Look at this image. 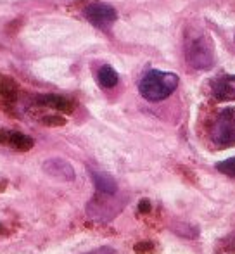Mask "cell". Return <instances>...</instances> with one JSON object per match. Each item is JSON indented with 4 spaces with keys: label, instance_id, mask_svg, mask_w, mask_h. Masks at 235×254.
Returning <instances> with one entry per match:
<instances>
[{
    "label": "cell",
    "instance_id": "cell-1",
    "mask_svg": "<svg viewBox=\"0 0 235 254\" xmlns=\"http://www.w3.org/2000/svg\"><path fill=\"white\" fill-rule=\"evenodd\" d=\"M185 59L195 71H208L215 64V47L208 35L197 28H190L185 35Z\"/></svg>",
    "mask_w": 235,
    "mask_h": 254
},
{
    "label": "cell",
    "instance_id": "cell-2",
    "mask_svg": "<svg viewBox=\"0 0 235 254\" xmlns=\"http://www.w3.org/2000/svg\"><path fill=\"white\" fill-rule=\"evenodd\" d=\"M178 87V76L166 71L151 69L142 76L138 92L149 102H159L168 99Z\"/></svg>",
    "mask_w": 235,
    "mask_h": 254
},
{
    "label": "cell",
    "instance_id": "cell-3",
    "mask_svg": "<svg viewBox=\"0 0 235 254\" xmlns=\"http://www.w3.org/2000/svg\"><path fill=\"white\" fill-rule=\"evenodd\" d=\"M211 138L218 147L235 145V109H223L211 130Z\"/></svg>",
    "mask_w": 235,
    "mask_h": 254
},
{
    "label": "cell",
    "instance_id": "cell-4",
    "mask_svg": "<svg viewBox=\"0 0 235 254\" xmlns=\"http://www.w3.org/2000/svg\"><path fill=\"white\" fill-rule=\"evenodd\" d=\"M87 21H90L95 28H101V30L108 31L118 19V12L113 5L104 2H94L90 5L85 7L83 10Z\"/></svg>",
    "mask_w": 235,
    "mask_h": 254
},
{
    "label": "cell",
    "instance_id": "cell-5",
    "mask_svg": "<svg viewBox=\"0 0 235 254\" xmlns=\"http://www.w3.org/2000/svg\"><path fill=\"white\" fill-rule=\"evenodd\" d=\"M0 144L9 145V147L16 149V151H30L35 142H33V138L21 133V131L0 128Z\"/></svg>",
    "mask_w": 235,
    "mask_h": 254
},
{
    "label": "cell",
    "instance_id": "cell-6",
    "mask_svg": "<svg viewBox=\"0 0 235 254\" xmlns=\"http://www.w3.org/2000/svg\"><path fill=\"white\" fill-rule=\"evenodd\" d=\"M44 171L47 175L54 178H59V180H73L74 178V171L73 166H71L67 161L59 159V157H54V159H49L44 163Z\"/></svg>",
    "mask_w": 235,
    "mask_h": 254
},
{
    "label": "cell",
    "instance_id": "cell-7",
    "mask_svg": "<svg viewBox=\"0 0 235 254\" xmlns=\"http://www.w3.org/2000/svg\"><path fill=\"white\" fill-rule=\"evenodd\" d=\"M35 104L44 109H52V111H59V113H71L73 111V102L66 97H60V95L56 94H44L38 95L35 99Z\"/></svg>",
    "mask_w": 235,
    "mask_h": 254
},
{
    "label": "cell",
    "instance_id": "cell-8",
    "mask_svg": "<svg viewBox=\"0 0 235 254\" xmlns=\"http://www.w3.org/2000/svg\"><path fill=\"white\" fill-rule=\"evenodd\" d=\"M213 95L218 101H235V76H220L213 81Z\"/></svg>",
    "mask_w": 235,
    "mask_h": 254
},
{
    "label": "cell",
    "instance_id": "cell-9",
    "mask_svg": "<svg viewBox=\"0 0 235 254\" xmlns=\"http://www.w3.org/2000/svg\"><path fill=\"white\" fill-rule=\"evenodd\" d=\"M92 180L95 184V189H97L99 194L102 195H115L118 192V184L116 180L106 171H99V170H90Z\"/></svg>",
    "mask_w": 235,
    "mask_h": 254
},
{
    "label": "cell",
    "instance_id": "cell-10",
    "mask_svg": "<svg viewBox=\"0 0 235 254\" xmlns=\"http://www.w3.org/2000/svg\"><path fill=\"white\" fill-rule=\"evenodd\" d=\"M97 81L102 88H115L119 83V76H118L116 69L111 66H102L97 71Z\"/></svg>",
    "mask_w": 235,
    "mask_h": 254
},
{
    "label": "cell",
    "instance_id": "cell-11",
    "mask_svg": "<svg viewBox=\"0 0 235 254\" xmlns=\"http://www.w3.org/2000/svg\"><path fill=\"white\" fill-rule=\"evenodd\" d=\"M14 99H16V85L10 78L0 74V102L12 104Z\"/></svg>",
    "mask_w": 235,
    "mask_h": 254
},
{
    "label": "cell",
    "instance_id": "cell-12",
    "mask_svg": "<svg viewBox=\"0 0 235 254\" xmlns=\"http://www.w3.org/2000/svg\"><path fill=\"white\" fill-rule=\"evenodd\" d=\"M220 173L227 175V177H234L235 178V157H230V159H225L222 163L216 164Z\"/></svg>",
    "mask_w": 235,
    "mask_h": 254
},
{
    "label": "cell",
    "instance_id": "cell-13",
    "mask_svg": "<svg viewBox=\"0 0 235 254\" xmlns=\"http://www.w3.org/2000/svg\"><path fill=\"white\" fill-rule=\"evenodd\" d=\"M85 254H116V251L113 248H108V246H104V248H97L94 249V251H88Z\"/></svg>",
    "mask_w": 235,
    "mask_h": 254
},
{
    "label": "cell",
    "instance_id": "cell-14",
    "mask_svg": "<svg viewBox=\"0 0 235 254\" xmlns=\"http://www.w3.org/2000/svg\"><path fill=\"white\" fill-rule=\"evenodd\" d=\"M138 209L142 211V213H149V209H151V202L149 201H140V204H138Z\"/></svg>",
    "mask_w": 235,
    "mask_h": 254
}]
</instances>
